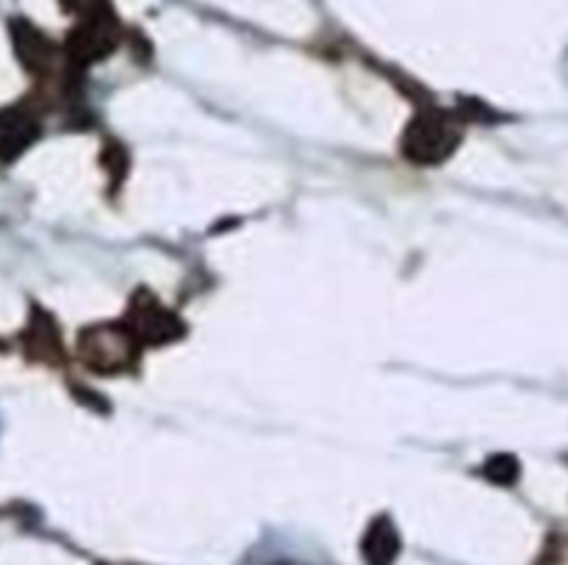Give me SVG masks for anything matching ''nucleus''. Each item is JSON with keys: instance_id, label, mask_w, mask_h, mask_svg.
Listing matches in <instances>:
<instances>
[{"instance_id": "5", "label": "nucleus", "mask_w": 568, "mask_h": 565, "mask_svg": "<svg viewBox=\"0 0 568 565\" xmlns=\"http://www.w3.org/2000/svg\"><path fill=\"white\" fill-rule=\"evenodd\" d=\"M486 474L491 476V480H497V482H514L516 480V465L510 463L508 458H497L491 465H488Z\"/></svg>"}, {"instance_id": "2", "label": "nucleus", "mask_w": 568, "mask_h": 565, "mask_svg": "<svg viewBox=\"0 0 568 565\" xmlns=\"http://www.w3.org/2000/svg\"><path fill=\"white\" fill-rule=\"evenodd\" d=\"M39 138V122L22 109L0 111V161H14Z\"/></svg>"}, {"instance_id": "4", "label": "nucleus", "mask_w": 568, "mask_h": 565, "mask_svg": "<svg viewBox=\"0 0 568 565\" xmlns=\"http://www.w3.org/2000/svg\"><path fill=\"white\" fill-rule=\"evenodd\" d=\"M14 44L22 64L31 66V70H42L53 55V44L48 42V37L31 25H14Z\"/></svg>"}, {"instance_id": "1", "label": "nucleus", "mask_w": 568, "mask_h": 565, "mask_svg": "<svg viewBox=\"0 0 568 565\" xmlns=\"http://www.w3.org/2000/svg\"><path fill=\"white\" fill-rule=\"evenodd\" d=\"M460 142V131L455 127L453 116L427 111L408 125L403 136L405 158L414 164H442L455 153Z\"/></svg>"}, {"instance_id": "3", "label": "nucleus", "mask_w": 568, "mask_h": 565, "mask_svg": "<svg viewBox=\"0 0 568 565\" xmlns=\"http://www.w3.org/2000/svg\"><path fill=\"white\" fill-rule=\"evenodd\" d=\"M399 532L394 526V521L388 515H381L369 524L364 541H361V554H364L366 565H394V559L399 557Z\"/></svg>"}]
</instances>
